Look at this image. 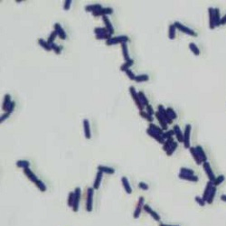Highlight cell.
Masks as SVG:
<instances>
[{"label":"cell","mask_w":226,"mask_h":226,"mask_svg":"<svg viewBox=\"0 0 226 226\" xmlns=\"http://www.w3.org/2000/svg\"><path fill=\"white\" fill-rule=\"evenodd\" d=\"M94 189L93 187H89L87 189V196H86V211L90 213L93 209V196H94Z\"/></svg>","instance_id":"6da1fadb"},{"label":"cell","mask_w":226,"mask_h":226,"mask_svg":"<svg viewBox=\"0 0 226 226\" xmlns=\"http://www.w3.org/2000/svg\"><path fill=\"white\" fill-rule=\"evenodd\" d=\"M129 93H130V96H131L132 99L134 100V102H135L137 108H138V111H144L145 106L141 103L140 99H139V97H138V93L137 92L136 89L134 88L133 86H130V87H129Z\"/></svg>","instance_id":"7a4b0ae2"},{"label":"cell","mask_w":226,"mask_h":226,"mask_svg":"<svg viewBox=\"0 0 226 226\" xmlns=\"http://www.w3.org/2000/svg\"><path fill=\"white\" fill-rule=\"evenodd\" d=\"M174 26H175V28H177V30L181 31L182 33H186V35H190V36H197V33H196L193 29H191V28H189V27H187V26H184L183 24H181V23L178 22V21H175V22L174 23Z\"/></svg>","instance_id":"3957f363"},{"label":"cell","mask_w":226,"mask_h":226,"mask_svg":"<svg viewBox=\"0 0 226 226\" xmlns=\"http://www.w3.org/2000/svg\"><path fill=\"white\" fill-rule=\"evenodd\" d=\"M191 130H192V127L190 124L186 125L185 130H184V139H183V144L184 147L186 148H190L191 147Z\"/></svg>","instance_id":"277c9868"},{"label":"cell","mask_w":226,"mask_h":226,"mask_svg":"<svg viewBox=\"0 0 226 226\" xmlns=\"http://www.w3.org/2000/svg\"><path fill=\"white\" fill-rule=\"evenodd\" d=\"M73 192H74V203H73L72 209L74 213H77L79 211L80 201H81V189L80 187H76Z\"/></svg>","instance_id":"5b68a950"},{"label":"cell","mask_w":226,"mask_h":226,"mask_svg":"<svg viewBox=\"0 0 226 226\" xmlns=\"http://www.w3.org/2000/svg\"><path fill=\"white\" fill-rule=\"evenodd\" d=\"M144 205H145V198L143 196H140L138 198V204H137L135 210H134V212H133V217L135 219H138L140 216V213H141L142 210H143Z\"/></svg>","instance_id":"8992f818"},{"label":"cell","mask_w":226,"mask_h":226,"mask_svg":"<svg viewBox=\"0 0 226 226\" xmlns=\"http://www.w3.org/2000/svg\"><path fill=\"white\" fill-rule=\"evenodd\" d=\"M203 168H204V172H205V174L207 175L209 181L213 182L214 179H215V175H214V173L213 171V168H212L210 163H209L208 161L203 163Z\"/></svg>","instance_id":"52a82bcc"},{"label":"cell","mask_w":226,"mask_h":226,"mask_svg":"<svg viewBox=\"0 0 226 226\" xmlns=\"http://www.w3.org/2000/svg\"><path fill=\"white\" fill-rule=\"evenodd\" d=\"M143 210H144L147 213H148L150 216H151L152 218H153L156 222H160V220H161L160 215L158 214L156 211H154L153 209H152L151 207H150L148 204H145V205H144Z\"/></svg>","instance_id":"ba28073f"},{"label":"cell","mask_w":226,"mask_h":226,"mask_svg":"<svg viewBox=\"0 0 226 226\" xmlns=\"http://www.w3.org/2000/svg\"><path fill=\"white\" fill-rule=\"evenodd\" d=\"M147 134L149 136V137H151L152 138H154L156 142H158L159 144H164V142H165V138L161 136V135H159V134H157V133H156L155 131H153L151 129H149V128H147Z\"/></svg>","instance_id":"9c48e42d"},{"label":"cell","mask_w":226,"mask_h":226,"mask_svg":"<svg viewBox=\"0 0 226 226\" xmlns=\"http://www.w3.org/2000/svg\"><path fill=\"white\" fill-rule=\"evenodd\" d=\"M157 112L163 117V119L167 122V124H172L173 123V120L170 119V117L168 116V114H167V112H166V108H165V107L162 104L157 106Z\"/></svg>","instance_id":"30bf717a"},{"label":"cell","mask_w":226,"mask_h":226,"mask_svg":"<svg viewBox=\"0 0 226 226\" xmlns=\"http://www.w3.org/2000/svg\"><path fill=\"white\" fill-rule=\"evenodd\" d=\"M54 28V31L56 32V33H57L58 36H59L62 40H66V38H67V33H66V32L64 31V29L63 28V26H61V24L55 23Z\"/></svg>","instance_id":"8fae6325"},{"label":"cell","mask_w":226,"mask_h":226,"mask_svg":"<svg viewBox=\"0 0 226 226\" xmlns=\"http://www.w3.org/2000/svg\"><path fill=\"white\" fill-rule=\"evenodd\" d=\"M113 13V9L111 7H102L99 10L92 13L93 16H104L108 15H111Z\"/></svg>","instance_id":"7c38bea8"},{"label":"cell","mask_w":226,"mask_h":226,"mask_svg":"<svg viewBox=\"0 0 226 226\" xmlns=\"http://www.w3.org/2000/svg\"><path fill=\"white\" fill-rule=\"evenodd\" d=\"M15 102H12L11 105L7 108V111H5V113L0 117V123H3L7 118H9V116L13 113V111L15 110Z\"/></svg>","instance_id":"4fadbf2b"},{"label":"cell","mask_w":226,"mask_h":226,"mask_svg":"<svg viewBox=\"0 0 226 226\" xmlns=\"http://www.w3.org/2000/svg\"><path fill=\"white\" fill-rule=\"evenodd\" d=\"M82 125H83V131H84L85 138L86 139H90L91 138V131H90V121L88 120H83Z\"/></svg>","instance_id":"5bb4252c"},{"label":"cell","mask_w":226,"mask_h":226,"mask_svg":"<svg viewBox=\"0 0 226 226\" xmlns=\"http://www.w3.org/2000/svg\"><path fill=\"white\" fill-rule=\"evenodd\" d=\"M102 21H103V23H104L105 28L108 30V33L112 35L115 31H114V27H113V26H112L111 21L110 20V18H108L107 15H104V16H102Z\"/></svg>","instance_id":"9a60e30c"},{"label":"cell","mask_w":226,"mask_h":226,"mask_svg":"<svg viewBox=\"0 0 226 226\" xmlns=\"http://www.w3.org/2000/svg\"><path fill=\"white\" fill-rule=\"evenodd\" d=\"M121 184H122V186H123L125 192H126L128 195H131L132 192H133V190H132V187H131V186H130V183H129L128 177H121Z\"/></svg>","instance_id":"2e32d148"},{"label":"cell","mask_w":226,"mask_h":226,"mask_svg":"<svg viewBox=\"0 0 226 226\" xmlns=\"http://www.w3.org/2000/svg\"><path fill=\"white\" fill-rule=\"evenodd\" d=\"M214 8L209 7L208 8V15H209V28L211 30H213L215 26V22H214Z\"/></svg>","instance_id":"e0dca14e"},{"label":"cell","mask_w":226,"mask_h":226,"mask_svg":"<svg viewBox=\"0 0 226 226\" xmlns=\"http://www.w3.org/2000/svg\"><path fill=\"white\" fill-rule=\"evenodd\" d=\"M103 175H104V174L102 172H100V171L97 172L95 179H94V183H93V186H92L94 190H98L99 188L100 185H102V181L103 179Z\"/></svg>","instance_id":"ac0fdd59"},{"label":"cell","mask_w":226,"mask_h":226,"mask_svg":"<svg viewBox=\"0 0 226 226\" xmlns=\"http://www.w3.org/2000/svg\"><path fill=\"white\" fill-rule=\"evenodd\" d=\"M155 117H156V119L157 120V121H158V123H159V125H160V128L163 129V130H168V124H167V122L163 119V117L158 113L157 111L155 113Z\"/></svg>","instance_id":"d6986e66"},{"label":"cell","mask_w":226,"mask_h":226,"mask_svg":"<svg viewBox=\"0 0 226 226\" xmlns=\"http://www.w3.org/2000/svg\"><path fill=\"white\" fill-rule=\"evenodd\" d=\"M23 171H24V174L26 175V177L32 182V183H33L35 184L37 180H38V177L35 175V174L33 173L29 167H27V168H24V169H23Z\"/></svg>","instance_id":"ffe728a7"},{"label":"cell","mask_w":226,"mask_h":226,"mask_svg":"<svg viewBox=\"0 0 226 226\" xmlns=\"http://www.w3.org/2000/svg\"><path fill=\"white\" fill-rule=\"evenodd\" d=\"M173 130L175 132V138H177V142H182V143H183L184 132L181 130L180 127L178 126V125H175L174 128H173Z\"/></svg>","instance_id":"44dd1931"},{"label":"cell","mask_w":226,"mask_h":226,"mask_svg":"<svg viewBox=\"0 0 226 226\" xmlns=\"http://www.w3.org/2000/svg\"><path fill=\"white\" fill-rule=\"evenodd\" d=\"M98 171L102 172L103 174H107V175H113L115 174V169L111 166H103V165H99L97 167Z\"/></svg>","instance_id":"7402d4cb"},{"label":"cell","mask_w":226,"mask_h":226,"mask_svg":"<svg viewBox=\"0 0 226 226\" xmlns=\"http://www.w3.org/2000/svg\"><path fill=\"white\" fill-rule=\"evenodd\" d=\"M178 177L185 181H189V182H193V183L198 182V177H196L195 175H184V174L179 173Z\"/></svg>","instance_id":"603a6c76"},{"label":"cell","mask_w":226,"mask_h":226,"mask_svg":"<svg viewBox=\"0 0 226 226\" xmlns=\"http://www.w3.org/2000/svg\"><path fill=\"white\" fill-rule=\"evenodd\" d=\"M189 151H190L191 156H193L194 160L195 161V163H196L197 165H202V164H203V162H202V160H201L200 156H198V153H197V151H196L195 147H190Z\"/></svg>","instance_id":"cb8c5ba5"},{"label":"cell","mask_w":226,"mask_h":226,"mask_svg":"<svg viewBox=\"0 0 226 226\" xmlns=\"http://www.w3.org/2000/svg\"><path fill=\"white\" fill-rule=\"evenodd\" d=\"M213 187V182L208 181V183L206 184V186H205V188H204V191L203 196H202V197H203V199L205 201V202H206V200H207V198H208L209 195H210V193H211V191H212Z\"/></svg>","instance_id":"d4e9b609"},{"label":"cell","mask_w":226,"mask_h":226,"mask_svg":"<svg viewBox=\"0 0 226 226\" xmlns=\"http://www.w3.org/2000/svg\"><path fill=\"white\" fill-rule=\"evenodd\" d=\"M12 103V99H11V95L6 93L4 97V99H3V103H2V110L6 111L7 108H9V106L11 105Z\"/></svg>","instance_id":"484cf974"},{"label":"cell","mask_w":226,"mask_h":226,"mask_svg":"<svg viewBox=\"0 0 226 226\" xmlns=\"http://www.w3.org/2000/svg\"><path fill=\"white\" fill-rule=\"evenodd\" d=\"M121 51H122V55H123L125 62L131 60L129 54V48H128L127 44H121Z\"/></svg>","instance_id":"4316f807"},{"label":"cell","mask_w":226,"mask_h":226,"mask_svg":"<svg viewBox=\"0 0 226 226\" xmlns=\"http://www.w3.org/2000/svg\"><path fill=\"white\" fill-rule=\"evenodd\" d=\"M100 8H102V6L100 4H92V5H87L85 6V11L86 12H90L94 13L98 10H99Z\"/></svg>","instance_id":"83f0119b"},{"label":"cell","mask_w":226,"mask_h":226,"mask_svg":"<svg viewBox=\"0 0 226 226\" xmlns=\"http://www.w3.org/2000/svg\"><path fill=\"white\" fill-rule=\"evenodd\" d=\"M195 148H196V151H197V153H198V156H200L202 162H203V163L207 162V156H206V154H205V151L204 150V148L201 147V146H196Z\"/></svg>","instance_id":"f1b7e54d"},{"label":"cell","mask_w":226,"mask_h":226,"mask_svg":"<svg viewBox=\"0 0 226 226\" xmlns=\"http://www.w3.org/2000/svg\"><path fill=\"white\" fill-rule=\"evenodd\" d=\"M38 45H39L42 48H43V49H45V51H47V52L52 51L51 45L48 44L47 41H45V40H44V39H42V38L38 39Z\"/></svg>","instance_id":"f546056e"},{"label":"cell","mask_w":226,"mask_h":226,"mask_svg":"<svg viewBox=\"0 0 226 226\" xmlns=\"http://www.w3.org/2000/svg\"><path fill=\"white\" fill-rule=\"evenodd\" d=\"M214 22H215V26H220V23H221V13H220V9L219 8H214Z\"/></svg>","instance_id":"4dcf8cb0"},{"label":"cell","mask_w":226,"mask_h":226,"mask_svg":"<svg viewBox=\"0 0 226 226\" xmlns=\"http://www.w3.org/2000/svg\"><path fill=\"white\" fill-rule=\"evenodd\" d=\"M139 116L141 117V118H143L144 120H147L148 122H150V123H152L153 121H154V118H153V116H151V115H149L146 111H139Z\"/></svg>","instance_id":"1f68e13d"},{"label":"cell","mask_w":226,"mask_h":226,"mask_svg":"<svg viewBox=\"0 0 226 226\" xmlns=\"http://www.w3.org/2000/svg\"><path fill=\"white\" fill-rule=\"evenodd\" d=\"M216 190H217L216 186H213L210 195H209V196H208V198L206 200V204H213V200H214V197H215V195H216Z\"/></svg>","instance_id":"d6a6232c"},{"label":"cell","mask_w":226,"mask_h":226,"mask_svg":"<svg viewBox=\"0 0 226 226\" xmlns=\"http://www.w3.org/2000/svg\"><path fill=\"white\" fill-rule=\"evenodd\" d=\"M175 142V139H174V138H167V139H166L165 140V142H164V144H163V150L165 152H166L167 150H168V148L172 146V144Z\"/></svg>","instance_id":"836d02e7"},{"label":"cell","mask_w":226,"mask_h":226,"mask_svg":"<svg viewBox=\"0 0 226 226\" xmlns=\"http://www.w3.org/2000/svg\"><path fill=\"white\" fill-rule=\"evenodd\" d=\"M138 97H139V99H140L141 103L143 104L145 107L147 106V105H149V102H148V99H147V97L146 96V94L143 92V91H138Z\"/></svg>","instance_id":"e575fe53"},{"label":"cell","mask_w":226,"mask_h":226,"mask_svg":"<svg viewBox=\"0 0 226 226\" xmlns=\"http://www.w3.org/2000/svg\"><path fill=\"white\" fill-rule=\"evenodd\" d=\"M175 33H177V28L173 24H170L168 27V38L170 40H174L175 38Z\"/></svg>","instance_id":"d590c367"},{"label":"cell","mask_w":226,"mask_h":226,"mask_svg":"<svg viewBox=\"0 0 226 226\" xmlns=\"http://www.w3.org/2000/svg\"><path fill=\"white\" fill-rule=\"evenodd\" d=\"M188 47H189V49H190V51L193 53L195 56L200 55V50H199L198 46H197L195 43H190L189 45H188Z\"/></svg>","instance_id":"8d00e7d4"},{"label":"cell","mask_w":226,"mask_h":226,"mask_svg":"<svg viewBox=\"0 0 226 226\" xmlns=\"http://www.w3.org/2000/svg\"><path fill=\"white\" fill-rule=\"evenodd\" d=\"M133 63H134L133 59H131V60H129V61H128V62H125V63L120 66V71L125 72L126 71L129 70V68L133 65Z\"/></svg>","instance_id":"74e56055"},{"label":"cell","mask_w":226,"mask_h":226,"mask_svg":"<svg viewBox=\"0 0 226 226\" xmlns=\"http://www.w3.org/2000/svg\"><path fill=\"white\" fill-rule=\"evenodd\" d=\"M16 166L17 167H20V168H27V167L30 166V162L27 161V160H17L15 163Z\"/></svg>","instance_id":"f35d334b"},{"label":"cell","mask_w":226,"mask_h":226,"mask_svg":"<svg viewBox=\"0 0 226 226\" xmlns=\"http://www.w3.org/2000/svg\"><path fill=\"white\" fill-rule=\"evenodd\" d=\"M148 128L151 129L153 131H155V132L157 133V134H159V135H161V136L164 134V130H163L160 127H158V126H156V125H155L154 123H149Z\"/></svg>","instance_id":"ab89813d"},{"label":"cell","mask_w":226,"mask_h":226,"mask_svg":"<svg viewBox=\"0 0 226 226\" xmlns=\"http://www.w3.org/2000/svg\"><path fill=\"white\" fill-rule=\"evenodd\" d=\"M177 147H178V143H177V141H175L174 143L172 144V146L168 148V150H167V151L166 152V156H171L174 154V152L175 151V150H177Z\"/></svg>","instance_id":"60d3db41"},{"label":"cell","mask_w":226,"mask_h":226,"mask_svg":"<svg viewBox=\"0 0 226 226\" xmlns=\"http://www.w3.org/2000/svg\"><path fill=\"white\" fill-rule=\"evenodd\" d=\"M149 80V76L147 74H139L136 76L135 81L136 82H145Z\"/></svg>","instance_id":"b9f144b4"},{"label":"cell","mask_w":226,"mask_h":226,"mask_svg":"<svg viewBox=\"0 0 226 226\" xmlns=\"http://www.w3.org/2000/svg\"><path fill=\"white\" fill-rule=\"evenodd\" d=\"M35 185L36 186V187L41 191V192H45L46 191V189H47V187H46V186H45V184L42 181V180H40V179H38L35 183Z\"/></svg>","instance_id":"7bdbcfd3"},{"label":"cell","mask_w":226,"mask_h":226,"mask_svg":"<svg viewBox=\"0 0 226 226\" xmlns=\"http://www.w3.org/2000/svg\"><path fill=\"white\" fill-rule=\"evenodd\" d=\"M166 112H167V114H168V116L170 117V119L172 120L177 119V112L175 111V110H174L173 108L168 107V108H166Z\"/></svg>","instance_id":"ee69618b"},{"label":"cell","mask_w":226,"mask_h":226,"mask_svg":"<svg viewBox=\"0 0 226 226\" xmlns=\"http://www.w3.org/2000/svg\"><path fill=\"white\" fill-rule=\"evenodd\" d=\"M225 180V177L223 175H220L219 177H215V179H214V181L213 182V186H220L222 183H223V181Z\"/></svg>","instance_id":"f6af8a7d"},{"label":"cell","mask_w":226,"mask_h":226,"mask_svg":"<svg viewBox=\"0 0 226 226\" xmlns=\"http://www.w3.org/2000/svg\"><path fill=\"white\" fill-rule=\"evenodd\" d=\"M94 33L96 35H105V33H108V30L105 27H95L93 30Z\"/></svg>","instance_id":"bcb514c9"},{"label":"cell","mask_w":226,"mask_h":226,"mask_svg":"<svg viewBox=\"0 0 226 226\" xmlns=\"http://www.w3.org/2000/svg\"><path fill=\"white\" fill-rule=\"evenodd\" d=\"M74 203V192H70L67 198V205L69 207H72Z\"/></svg>","instance_id":"7dc6e473"},{"label":"cell","mask_w":226,"mask_h":226,"mask_svg":"<svg viewBox=\"0 0 226 226\" xmlns=\"http://www.w3.org/2000/svg\"><path fill=\"white\" fill-rule=\"evenodd\" d=\"M57 36H58V35H57L56 32H55V31H53L51 33H50V35H49V37H48V39H47L48 44H49L50 45H51L52 44H54Z\"/></svg>","instance_id":"c3c4849f"},{"label":"cell","mask_w":226,"mask_h":226,"mask_svg":"<svg viewBox=\"0 0 226 226\" xmlns=\"http://www.w3.org/2000/svg\"><path fill=\"white\" fill-rule=\"evenodd\" d=\"M118 44H120V43H119V41H118V39H117L116 36L115 37H111V38H110L108 40L106 41V45H108V46L115 45H118Z\"/></svg>","instance_id":"681fc988"},{"label":"cell","mask_w":226,"mask_h":226,"mask_svg":"<svg viewBox=\"0 0 226 226\" xmlns=\"http://www.w3.org/2000/svg\"><path fill=\"white\" fill-rule=\"evenodd\" d=\"M174 136H175V132H174V130H173V129L166 130V132H164V134L162 135V137L165 138V140H166V139H167V138H173Z\"/></svg>","instance_id":"f907efd6"},{"label":"cell","mask_w":226,"mask_h":226,"mask_svg":"<svg viewBox=\"0 0 226 226\" xmlns=\"http://www.w3.org/2000/svg\"><path fill=\"white\" fill-rule=\"evenodd\" d=\"M180 173L184 174V175H195L194 170H192L191 168H188V167H181Z\"/></svg>","instance_id":"816d5d0a"},{"label":"cell","mask_w":226,"mask_h":226,"mask_svg":"<svg viewBox=\"0 0 226 226\" xmlns=\"http://www.w3.org/2000/svg\"><path fill=\"white\" fill-rule=\"evenodd\" d=\"M195 201L196 204H197L199 206L204 207V206L206 204V202L203 199V197H201V196H195Z\"/></svg>","instance_id":"f5cc1de1"},{"label":"cell","mask_w":226,"mask_h":226,"mask_svg":"<svg viewBox=\"0 0 226 226\" xmlns=\"http://www.w3.org/2000/svg\"><path fill=\"white\" fill-rule=\"evenodd\" d=\"M51 48H52V50H54V53H55L56 54H60L61 52H62V47H60L59 45H57L54 44V43L51 45Z\"/></svg>","instance_id":"db71d44e"},{"label":"cell","mask_w":226,"mask_h":226,"mask_svg":"<svg viewBox=\"0 0 226 226\" xmlns=\"http://www.w3.org/2000/svg\"><path fill=\"white\" fill-rule=\"evenodd\" d=\"M111 35H110V33H105V35H96V39L97 40H108L110 38H111Z\"/></svg>","instance_id":"11a10c76"},{"label":"cell","mask_w":226,"mask_h":226,"mask_svg":"<svg viewBox=\"0 0 226 226\" xmlns=\"http://www.w3.org/2000/svg\"><path fill=\"white\" fill-rule=\"evenodd\" d=\"M125 73H126V75L129 77V80H131V81H135L137 75H135V73H134L130 69L125 72Z\"/></svg>","instance_id":"9f6ffc18"},{"label":"cell","mask_w":226,"mask_h":226,"mask_svg":"<svg viewBox=\"0 0 226 226\" xmlns=\"http://www.w3.org/2000/svg\"><path fill=\"white\" fill-rule=\"evenodd\" d=\"M145 111L149 114V115H151V116H154L155 115V111H154V108H153V107L151 106V105H147V106H146L145 107Z\"/></svg>","instance_id":"6f0895ef"},{"label":"cell","mask_w":226,"mask_h":226,"mask_svg":"<svg viewBox=\"0 0 226 226\" xmlns=\"http://www.w3.org/2000/svg\"><path fill=\"white\" fill-rule=\"evenodd\" d=\"M72 3V0H65L64 4H63V9H64L65 11H68L70 8H71Z\"/></svg>","instance_id":"680465c9"},{"label":"cell","mask_w":226,"mask_h":226,"mask_svg":"<svg viewBox=\"0 0 226 226\" xmlns=\"http://www.w3.org/2000/svg\"><path fill=\"white\" fill-rule=\"evenodd\" d=\"M138 187L141 190H143V191H147L149 189L148 185H147V184H146L145 182H139L138 183Z\"/></svg>","instance_id":"91938a15"},{"label":"cell","mask_w":226,"mask_h":226,"mask_svg":"<svg viewBox=\"0 0 226 226\" xmlns=\"http://www.w3.org/2000/svg\"><path fill=\"white\" fill-rule=\"evenodd\" d=\"M223 24H226V14L224 15V16L222 17L221 23H220V26H223Z\"/></svg>","instance_id":"94428289"},{"label":"cell","mask_w":226,"mask_h":226,"mask_svg":"<svg viewBox=\"0 0 226 226\" xmlns=\"http://www.w3.org/2000/svg\"><path fill=\"white\" fill-rule=\"evenodd\" d=\"M220 198H221V200L223 201V202L226 203V195H222Z\"/></svg>","instance_id":"6125c7cd"},{"label":"cell","mask_w":226,"mask_h":226,"mask_svg":"<svg viewBox=\"0 0 226 226\" xmlns=\"http://www.w3.org/2000/svg\"><path fill=\"white\" fill-rule=\"evenodd\" d=\"M159 226H179V225H172V224H166V223H160Z\"/></svg>","instance_id":"be15d7a7"}]
</instances>
